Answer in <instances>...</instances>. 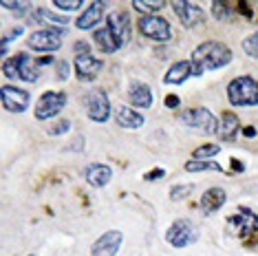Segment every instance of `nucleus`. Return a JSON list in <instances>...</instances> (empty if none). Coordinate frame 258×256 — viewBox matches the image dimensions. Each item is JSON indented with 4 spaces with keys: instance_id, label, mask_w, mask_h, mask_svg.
<instances>
[{
    "instance_id": "2eb2a0df",
    "label": "nucleus",
    "mask_w": 258,
    "mask_h": 256,
    "mask_svg": "<svg viewBox=\"0 0 258 256\" xmlns=\"http://www.w3.org/2000/svg\"><path fill=\"white\" fill-rule=\"evenodd\" d=\"M172 9H174L177 18L181 20V25H183L185 29H195L197 25H201L203 18H205L203 9L199 7V5L185 3V0H174V3H172Z\"/></svg>"
},
{
    "instance_id": "f03ea898",
    "label": "nucleus",
    "mask_w": 258,
    "mask_h": 256,
    "mask_svg": "<svg viewBox=\"0 0 258 256\" xmlns=\"http://www.w3.org/2000/svg\"><path fill=\"white\" fill-rule=\"evenodd\" d=\"M3 75L7 80H18V82L36 84L40 78V67L36 60H31L29 53H16L14 57L3 62Z\"/></svg>"
},
{
    "instance_id": "c756f323",
    "label": "nucleus",
    "mask_w": 258,
    "mask_h": 256,
    "mask_svg": "<svg viewBox=\"0 0 258 256\" xmlns=\"http://www.w3.org/2000/svg\"><path fill=\"white\" fill-rule=\"evenodd\" d=\"M22 33H25V29H22V27H14L9 33H5V36H3V42H0V44H3V49H0V53H3V57H7V46H9L11 40L20 38Z\"/></svg>"
},
{
    "instance_id": "f257e3e1",
    "label": "nucleus",
    "mask_w": 258,
    "mask_h": 256,
    "mask_svg": "<svg viewBox=\"0 0 258 256\" xmlns=\"http://www.w3.org/2000/svg\"><path fill=\"white\" fill-rule=\"evenodd\" d=\"M232 49L223 42H216V40H210V42L199 44L190 55V62L195 67L197 75H203L208 71H219V69L227 67L232 62Z\"/></svg>"
},
{
    "instance_id": "473e14b6",
    "label": "nucleus",
    "mask_w": 258,
    "mask_h": 256,
    "mask_svg": "<svg viewBox=\"0 0 258 256\" xmlns=\"http://www.w3.org/2000/svg\"><path fill=\"white\" fill-rule=\"evenodd\" d=\"M53 7L64 9V11H78L84 7V3H82V0H53Z\"/></svg>"
},
{
    "instance_id": "9d476101",
    "label": "nucleus",
    "mask_w": 258,
    "mask_h": 256,
    "mask_svg": "<svg viewBox=\"0 0 258 256\" xmlns=\"http://www.w3.org/2000/svg\"><path fill=\"white\" fill-rule=\"evenodd\" d=\"M258 230V214H254L249 208H238L236 214L227 219V234L238 238H249Z\"/></svg>"
},
{
    "instance_id": "cd10ccee",
    "label": "nucleus",
    "mask_w": 258,
    "mask_h": 256,
    "mask_svg": "<svg viewBox=\"0 0 258 256\" xmlns=\"http://www.w3.org/2000/svg\"><path fill=\"white\" fill-rule=\"evenodd\" d=\"M240 46H243V51H245V53H247L249 57H256V60H258V31H254L251 36L245 38Z\"/></svg>"
},
{
    "instance_id": "58836bf2",
    "label": "nucleus",
    "mask_w": 258,
    "mask_h": 256,
    "mask_svg": "<svg viewBox=\"0 0 258 256\" xmlns=\"http://www.w3.org/2000/svg\"><path fill=\"white\" fill-rule=\"evenodd\" d=\"M27 256H36V254H27Z\"/></svg>"
},
{
    "instance_id": "aec40b11",
    "label": "nucleus",
    "mask_w": 258,
    "mask_h": 256,
    "mask_svg": "<svg viewBox=\"0 0 258 256\" xmlns=\"http://www.w3.org/2000/svg\"><path fill=\"white\" fill-rule=\"evenodd\" d=\"M225 201H227V192L221 188V185H212L210 190H205L203 192V197H201V210L205 214H214V212H219L223 206H225Z\"/></svg>"
},
{
    "instance_id": "c9c22d12",
    "label": "nucleus",
    "mask_w": 258,
    "mask_h": 256,
    "mask_svg": "<svg viewBox=\"0 0 258 256\" xmlns=\"http://www.w3.org/2000/svg\"><path fill=\"white\" fill-rule=\"evenodd\" d=\"M91 53V46L86 42H75V55H86Z\"/></svg>"
},
{
    "instance_id": "b1692460",
    "label": "nucleus",
    "mask_w": 258,
    "mask_h": 256,
    "mask_svg": "<svg viewBox=\"0 0 258 256\" xmlns=\"http://www.w3.org/2000/svg\"><path fill=\"white\" fill-rule=\"evenodd\" d=\"M31 22L33 25H57V27H67L69 25V18L67 16H60V14H53V11H46V9H36L31 16Z\"/></svg>"
},
{
    "instance_id": "e433bc0d",
    "label": "nucleus",
    "mask_w": 258,
    "mask_h": 256,
    "mask_svg": "<svg viewBox=\"0 0 258 256\" xmlns=\"http://www.w3.org/2000/svg\"><path fill=\"white\" fill-rule=\"evenodd\" d=\"M166 106L168 108H177L179 106V97L177 95H168L166 97Z\"/></svg>"
},
{
    "instance_id": "2f4dec72",
    "label": "nucleus",
    "mask_w": 258,
    "mask_h": 256,
    "mask_svg": "<svg viewBox=\"0 0 258 256\" xmlns=\"http://www.w3.org/2000/svg\"><path fill=\"white\" fill-rule=\"evenodd\" d=\"M69 131H71V121H69V119H60L57 124H53L49 128V135L51 137H62V135H69Z\"/></svg>"
},
{
    "instance_id": "20e7f679",
    "label": "nucleus",
    "mask_w": 258,
    "mask_h": 256,
    "mask_svg": "<svg viewBox=\"0 0 258 256\" xmlns=\"http://www.w3.org/2000/svg\"><path fill=\"white\" fill-rule=\"evenodd\" d=\"M67 36V29L60 27H49V29H40V31H33L29 36V49L36 51V53H55V51L62 49V38Z\"/></svg>"
},
{
    "instance_id": "4468645a",
    "label": "nucleus",
    "mask_w": 258,
    "mask_h": 256,
    "mask_svg": "<svg viewBox=\"0 0 258 256\" xmlns=\"http://www.w3.org/2000/svg\"><path fill=\"white\" fill-rule=\"evenodd\" d=\"M121 243H124V234L117 230H108L93 243L91 256H117V252L121 249Z\"/></svg>"
},
{
    "instance_id": "c85d7f7f",
    "label": "nucleus",
    "mask_w": 258,
    "mask_h": 256,
    "mask_svg": "<svg viewBox=\"0 0 258 256\" xmlns=\"http://www.w3.org/2000/svg\"><path fill=\"white\" fill-rule=\"evenodd\" d=\"M192 192H195V185L192 183H181V185H177V188L170 190V199L181 201V199H185V197H190Z\"/></svg>"
},
{
    "instance_id": "a211bd4d",
    "label": "nucleus",
    "mask_w": 258,
    "mask_h": 256,
    "mask_svg": "<svg viewBox=\"0 0 258 256\" xmlns=\"http://www.w3.org/2000/svg\"><path fill=\"white\" fill-rule=\"evenodd\" d=\"M84 179L93 188H106L113 179V170L106 164H89L84 168Z\"/></svg>"
},
{
    "instance_id": "39448f33",
    "label": "nucleus",
    "mask_w": 258,
    "mask_h": 256,
    "mask_svg": "<svg viewBox=\"0 0 258 256\" xmlns=\"http://www.w3.org/2000/svg\"><path fill=\"white\" fill-rule=\"evenodd\" d=\"M181 124H185L187 128H197V131L205 133V135H219V119L212 115V110L203 106L185 110L181 115Z\"/></svg>"
},
{
    "instance_id": "a878e982",
    "label": "nucleus",
    "mask_w": 258,
    "mask_h": 256,
    "mask_svg": "<svg viewBox=\"0 0 258 256\" xmlns=\"http://www.w3.org/2000/svg\"><path fill=\"white\" fill-rule=\"evenodd\" d=\"M133 7L142 11L144 16H155V11H161L166 3L163 0H133Z\"/></svg>"
},
{
    "instance_id": "0eeeda50",
    "label": "nucleus",
    "mask_w": 258,
    "mask_h": 256,
    "mask_svg": "<svg viewBox=\"0 0 258 256\" xmlns=\"http://www.w3.org/2000/svg\"><path fill=\"white\" fill-rule=\"evenodd\" d=\"M84 106H86V115H89L91 121L95 124H104V121L110 119V100L106 95V91L102 89H91L84 97Z\"/></svg>"
},
{
    "instance_id": "393cba45",
    "label": "nucleus",
    "mask_w": 258,
    "mask_h": 256,
    "mask_svg": "<svg viewBox=\"0 0 258 256\" xmlns=\"http://www.w3.org/2000/svg\"><path fill=\"white\" fill-rule=\"evenodd\" d=\"M183 168L185 172H223V168L212 159H190Z\"/></svg>"
},
{
    "instance_id": "f3484780",
    "label": "nucleus",
    "mask_w": 258,
    "mask_h": 256,
    "mask_svg": "<svg viewBox=\"0 0 258 256\" xmlns=\"http://www.w3.org/2000/svg\"><path fill=\"white\" fill-rule=\"evenodd\" d=\"M128 102L133 108H150L152 106V91L146 82L133 80L128 84Z\"/></svg>"
},
{
    "instance_id": "423d86ee",
    "label": "nucleus",
    "mask_w": 258,
    "mask_h": 256,
    "mask_svg": "<svg viewBox=\"0 0 258 256\" xmlns=\"http://www.w3.org/2000/svg\"><path fill=\"white\" fill-rule=\"evenodd\" d=\"M67 106V93L62 91H46L42 93V97L38 100L36 108H33V115H36L38 121H46L53 119L64 110Z\"/></svg>"
},
{
    "instance_id": "ddd939ff",
    "label": "nucleus",
    "mask_w": 258,
    "mask_h": 256,
    "mask_svg": "<svg viewBox=\"0 0 258 256\" xmlns=\"http://www.w3.org/2000/svg\"><path fill=\"white\" fill-rule=\"evenodd\" d=\"M73 67H75V75H78L80 82H93L102 73L104 62L93 53H86V55H75Z\"/></svg>"
},
{
    "instance_id": "4be33fe9",
    "label": "nucleus",
    "mask_w": 258,
    "mask_h": 256,
    "mask_svg": "<svg viewBox=\"0 0 258 256\" xmlns=\"http://www.w3.org/2000/svg\"><path fill=\"white\" fill-rule=\"evenodd\" d=\"M238 128H240L238 117L234 113H227L225 110V113L221 115V121H219V137L225 139V142H232V139L236 137Z\"/></svg>"
},
{
    "instance_id": "412c9836",
    "label": "nucleus",
    "mask_w": 258,
    "mask_h": 256,
    "mask_svg": "<svg viewBox=\"0 0 258 256\" xmlns=\"http://www.w3.org/2000/svg\"><path fill=\"white\" fill-rule=\"evenodd\" d=\"M115 121L119 128H128V131H137L146 124V117L139 110H135L131 106H119L115 110Z\"/></svg>"
},
{
    "instance_id": "4c0bfd02",
    "label": "nucleus",
    "mask_w": 258,
    "mask_h": 256,
    "mask_svg": "<svg viewBox=\"0 0 258 256\" xmlns=\"http://www.w3.org/2000/svg\"><path fill=\"white\" fill-rule=\"evenodd\" d=\"M38 62V67H46V64H57L55 60H53V55H44V57H40V60H36Z\"/></svg>"
},
{
    "instance_id": "f8f14e48",
    "label": "nucleus",
    "mask_w": 258,
    "mask_h": 256,
    "mask_svg": "<svg viewBox=\"0 0 258 256\" xmlns=\"http://www.w3.org/2000/svg\"><path fill=\"white\" fill-rule=\"evenodd\" d=\"M0 100H3V108L14 115H22L31 106V95H29V91L11 86V84H3V89H0Z\"/></svg>"
},
{
    "instance_id": "1a4fd4ad",
    "label": "nucleus",
    "mask_w": 258,
    "mask_h": 256,
    "mask_svg": "<svg viewBox=\"0 0 258 256\" xmlns=\"http://www.w3.org/2000/svg\"><path fill=\"white\" fill-rule=\"evenodd\" d=\"M139 33L146 36L152 42H168L172 40V29H170V22L163 18V16H142L137 22Z\"/></svg>"
},
{
    "instance_id": "7c9ffc66",
    "label": "nucleus",
    "mask_w": 258,
    "mask_h": 256,
    "mask_svg": "<svg viewBox=\"0 0 258 256\" xmlns=\"http://www.w3.org/2000/svg\"><path fill=\"white\" fill-rule=\"evenodd\" d=\"M212 16L216 20H230L232 18V9L223 3H212Z\"/></svg>"
},
{
    "instance_id": "72a5a7b5",
    "label": "nucleus",
    "mask_w": 258,
    "mask_h": 256,
    "mask_svg": "<svg viewBox=\"0 0 258 256\" xmlns=\"http://www.w3.org/2000/svg\"><path fill=\"white\" fill-rule=\"evenodd\" d=\"M3 9H11V14H16V16H25L29 9V3H11V0H5Z\"/></svg>"
},
{
    "instance_id": "dca6fc26",
    "label": "nucleus",
    "mask_w": 258,
    "mask_h": 256,
    "mask_svg": "<svg viewBox=\"0 0 258 256\" xmlns=\"http://www.w3.org/2000/svg\"><path fill=\"white\" fill-rule=\"evenodd\" d=\"M106 11V5L104 3H91L86 11H82L78 16V20H75V27L80 29V31H91V29H95L99 22L106 18L108 14H104Z\"/></svg>"
},
{
    "instance_id": "6e6552de",
    "label": "nucleus",
    "mask_w": 258,
    "mask_h": 256,
    "mask_svg": "<svg viewBox=\"0 0 258 256\" xmlns=\"http://www.w3.org/2000/svg\"><path fill=\"white\" fill-rule=\"evenodd\" d=\"M166 241L170 247H177V249H183L187 245L199 241V230L192 225V221L187 219H177L172 225L168 228L166 232Z\"/></svg>"
},
{
    "instance_id": "bb28decb",
    "label": "nucleus",
    "mask_w": 258,
    "mask_h": 256,
    "mask_svg": "<svg viewBox=\"0 0 258 256\" xmlns=\"http://www.w3.org/2000/svg\"><path fill=\"white\" fill-rule=\"evenodd\" d=\"M219 153H221L219 144H205V146H199L195 153H192V159H214Z\"/></svg>"
},
{
    "instance_id": "5701e85b",
    "label": "nucleus",
    "mask_w": 258,
    "mask_h": 256,
    "mask_svg": "<svg viewBox=\"0 0 258 256\" xmlns=\"http://www.w3.org/2000/svg\"><path fill=\"white\" fill-rule=\"evenodd\" d=\"M93 38H95V42L99 44V49H102V53L110 55V53H117V51H119V46H117L115 38L110 36V31L106 29V25H104L102 29H95V31H93Z\"/></svg>"
},
{
    "instance_id": "6ab92c4d",
    "label": "nucleus",
    "mask_w": 258,
    "mask_h": 256,
    "mask_svg": "<svg viewBox=\"0 0 258 256\" xmlns=\"http://www.w3.org/2000/svg\"><path fill=\"white\" fill-rule=\"evenodd\" d=\"M192 75H197L192 62L190 60H179L166 71V75H163V84H183L192 78Z\"/></svg>"
},
{
    "instance_id": "9b49d317",
    "label": "nucleus",
    "mask_w": 258,
    "mask_h": 256,
    "mask_svg": "<svg viewBox=\"0 0 258 256\" xmlns=\"http://www.w3.org/2000/svg\"><path fill=\"white\" fill-rule=\"evenodd\" d=\"M106 29L110 31V36L115 38V42L119 49L131 42V36H133V27H131V18L124 9L119 11H110L106 16Z\"/></svg>"
},
{
    "instance_id": "f704fd0d",
    "label": "nucleus",
    "mask_w": 258,
    "mask_h": 256,
    "mask_svg": "<svg viewBox=\"0 0 258 256\" xmlns=\"http://www.w3.org/2000/svg\"><path fill=\"white\" fill-rule=\"evenodd\" d=\"M55 71H57V80H62V82H67L69 75H71V64L69 62H57L55 64Z\"/></svg>"
},
{
    "instance_id": "7ed1b4c3",
    "label": "nucleus",
    "mask_w": 258,
    "mask_h": 256,
    "mask_svg": "<svg viewBox=\"0 0 258 256\" xmlns=\"http://www.w3.org/2000/svg\"><path fill=\"white\" fill-rule=\"evenodd\" d=\"M227 100L232 106H258V80L251 75H238L227 84Z\"/></svg>"
}]
</instances>
